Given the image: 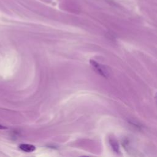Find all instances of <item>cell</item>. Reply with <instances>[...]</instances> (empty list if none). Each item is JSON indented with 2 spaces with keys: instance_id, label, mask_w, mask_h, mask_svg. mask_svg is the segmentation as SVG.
Listing matches in <instances>:
<instances>
[{
  "instance_id": "7a4b0ae2",
  "label": "cell",
  "mask_w": 157,
  "mask_h": 157,
  "mask_svg": "<svg viewBox=\"0 0 157 157\" xmlns=\"http://www.w3.org/2000/svg\"><path fill=\"white\" fill-rule=\"evenodd\" d=\"M19 148L25 151V152H33L35 150L36 147L34 145H31V144H21L19 145Z\"/></svg>"
},
{
  "instance_id": "6da1fadb",
  "label": "cell",
  "mask_w": 157,
  "mask_h": 157,
  "mask_svg": "<svg viewBox=\"0 0 157 157\" xmlns=\"http://www.w3.org/2000/svg\"><path fill=\"white\" fill-rule=\"evenodd\" d=\"M90 64L94 69V70L99 74L101 75L102 76H103L104 77H107V72H105V69H104V67H102V66L101 64H99L98 63H97L96 61H95L94 60H90Z\"/></svg>"
},
{
  "instance_id": "3957f363",
  "label": "cell",
  "mask_w": 157,
  "mask_h": 157,
  "mask_svg": "<svg viewBox=\"0 0 157 157\" xmlns=\"http://www.w3.org/2000/svg\"><path fill=\"white\" fill-rule=\"evenodd\" d=\"M7 128L6 126H4L1 124H0V129H7Z\"/></svg>"
}]
</instances>
